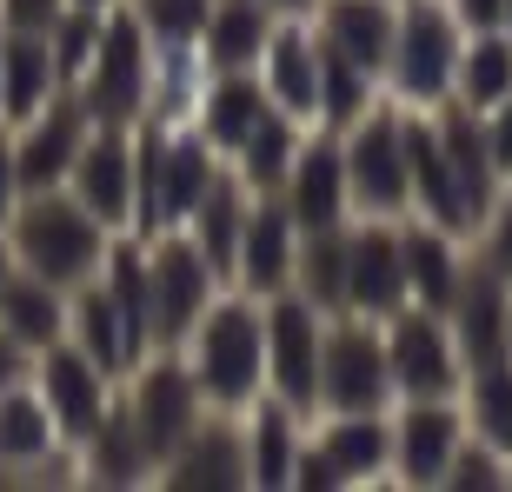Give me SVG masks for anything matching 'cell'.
I'll list each match as a JSON object with an SVG mask.
<instances>
[{
  "label": "cell",
  "instance_id": "obj_1",
  "mask_svg": "<svg viewBox=\"0 0 512 492\" xmlns=\"http://www.w3.org/2000/svg\"><path fill=\"white\" fill-rule=\"evenodd\" d=\"M187 360L193 386L213 413H247L253 399L266 393V320L260 300L240 286H220L207 300V313L187 326V340L173 346Z\"/></svg>",
  "mask_w": 512,
  "mask_h": 492
},
{
  "label": "cell",
  "instance_id": "obj_2",
  "mask_svg": "<svg viewBox=\"0 0 512 492\" xmlns=\"http://www.w3.org/2000/svg\"><path fill=\"white\" fill-rule=\"evenodd\" d=\"M0 233L14 246L20 273H34V280L60 286V293H74L80 280H94L100 260H107V240H114L67 187L20 193L14 207H7V220H0Z\"/></svg>",
  "mask_w": 512,
  "mask_h": 492
},
{
  "label": "cell",
  "instance_id": "obj_3",
  "mask_svg": "<svg viewBox=\"0 0 512 492\" xmlns=\"http://www.w3.org/2000/svg\"><path fill=\"white\" fill-rule=\"evenodd\" d=\"M220 153L200 140L193 127H153V120H133V240H153V233H180L187 213L200 207Z\"/></svg>",
  "mask_w": 512,
  "mask_h": 492
},
{
  "label": "cell",
  "instance_id": "obj_4",
  "mask_svg": "<svg viewBox=\"0 0 512 492\" xmlns=\"http://www.w3.org/2000/svg\"><path fill=\"white\" fill-rule=\"evenodd\" d=\"M459 40L466 27L453 20L446 0H399L393 14V47H386V100L399 107H439L453 94V60H459Z\"/></svg>",
  "mask_w": 512,
  "mask_h": 492
},
{
  "label": "cell",
  "instance_id": "obj_5",
  "mask_svg": "<svg viewBox=\"0 0 512 492\" xmlns=\"http://www.w3.org/2000/svg\"><path fill=\"white\" fill-rule=\"evenodd\" d=\"M340 167H346V200L353 220H406V153H399V100H373L353 127H340Z\"/></svg>",
  "mask_w": 512,
  "mask_h": 492
},
{
  "label": "cell",
  "instance_id": "obj_6",
  "mask_svg": "<svg viewBox=\"0 0 512 492\" xmlns=\"http://www.w3.org/2000/svg\"><path fill=\"white\" fill-rule=\"evenodd\" d=\"M266 320V393L286 413H300L306 426L320 419V340H326V313L313 300H300L293 286L260 300Z\"/></svg>",
  "mask_w": 512,
  "mask_h": 492
},
{
  "label": "cell",
  "instance_id": "obj_7",
  "mask_svg": "<svg viewBox=\"0 0 512 492\" xmlns=\"http://www.w3.org/2000/svg\"><path fill=\"white\" fill-rule=\"evenodd\" d=\"M320 413H393V373H386L380 320H366V313H326Z\"/></svg>",
  "mask_w": 512,
  "mask_h": 492
},
{
  "label": "cell",
  "instance_id": "obj_8",
  "mask_svg": "<svg viewBox=\"0 0 512 492\" xmlns=\"http://www.w3.org/2000/svg\"><path fill=\"white\" fill-rule=\"evenodd\" d=\"M147 74H153V47H147V34H140V20H133L127 7H107L100 47H94V60H87V74L74 80L87 120H100V127H133V120L147 114Z\"/></svg>",
  "mask_w": 512,
  "mask_h": 492
},
{
  "label": "cell",
  "instance_id": "obj_9",
  "mask_svg": "<svg viewBox=\"0 0 512 492\" xmlns=\"http://www.w3.org/2000/svg\"><path fill=\"white\" fill-rule=\"evenodd\" d=\"M120 406H127L133 433L147 439L153 466L180 446V439L200 426V413H207V399H200V386H193L187 360L173 353V346H153L147 360L133 366L127 379H120Z\"/></svg>",
  "mask_w": 512,
  "mask_h": 492
},
{
  "label": "cell",
  "instance_id": "obj_10",
  "mask_svg": "<svg viewBox=\"0 0 512 492\" xmlns=\"http://www.w3.org/2000/svg\"><path fill=\"white\" fill-rule=\"evenodd\" d=\"M386 340V373H393V399H459V346L446 333V313H426V306H399L380 320Z\"/></svg>",
  "mask_w": 512,
  "mask_h": 492
},
{
  "label": "cell",
  "instance_id": "obj_11",
  "mask_svg": "<svg viewBox=\"0 0 512 492\" xmlns=\"http://www.w3.org/2000/svg\"><path fill=\"white\" fill-rule=\"evenodd\" d=\"M147 246V306H153V346H180L187 326L207 313V300L220 293V273L207 266V253L187 233H153Z\"/></svg>",
  "mask_w": 512,
  "mask_h": 492
},
{
  "label": "cell",
  "instance_id": "obj_12",
  "mask_svg": "<svg viewBox=\"0 0 512 492\" xmlns=\"http://www.w3.org/2000/svg\"><path fill=\"white\" fill-rule=\"evenodd\" d=\"M386 419H393V459H386V473L413 492H439L453 453L466 446L459 399H393Z\"/></svg>",
  "mask_w": 512,
  "mask_h": 492
},
{
  "label": "cell",
  "instance_id": "obj_13",
  "mask_svg": "<svg viewBox=\"0 0 512 492\" xmlns=\"http://www.w3.org/2000/svg\"><path fill=\"white\" fill-rule=\"evenodd\" d=\"M27 386L40 393V406H47V419H54L60 446H80V439L100 426L107 399H114V379L100 373L74 340L40 346V353H34V379H27Z\"/></svg>",
  "mask_w": 512,
  "mask_h": 492
},
{
  "label": "cell",
  "instance_id": "obj_14",
  "mask_svg": "<svg viewBox=\"0 0 512 492\" xmlns=\"http://www.w3.org/2000/svg\"><path fill=\"white\" fill-rule=\"evenodd\" d=\"M147 486L167 492H240L247 486V446H240V413H200L180 446H173L160 466H153Z\"/></svg>",
  "mask_w": 512,
  "mask_h": 492
},
{
  "label": "cell",
  "instance_id": "obj_15",
  "mask_svg": "<svg viewBox=\"0 0 512 492\" xmlns=\"http://www.w3.org/2000/svg\"><path fill=\"white\" fill-rule=\"evenodd\" d=\"M67 193L94 213L107 233H127L133 220V127H87L74 167H67Z\"/></svg>",
  "mask_w": 512,
  "mask_h": 492
},
{
  "label": "cell",
  "instance_id": "obj_16",
  "mask_svg": "<svg viewBox=\"0 0 512 492\" xmlns=\"http://www.w3.org/2000/svg\"><path fill=\"white\" fill-rule=\"evenodd\" d=\"M446 333H453L466 373L512 360V280H499L493 266L466 260V280H459L453 306H446Z\"/></svg>",
  "mask_w": 512,
  "mask_h": 492
},
{
  "label": "cell",
  "instance_id": "obj_17",
  "mask_svg": "<svg viewBox=\"0 0 512 492\" xmlns=\"http://www.w3.org/2000/svg\"><path fill=\"white\" fill-rule=\"evenodd\" d=\"M87 107H80L74 87H60L40 114H27L14 127V173H20V193H47V187H67V167H74L80 140H87Z\"/></svg>",
  "mask_w": 512,
  "mask_h": 492
},
{
  "label": "cell",
  "instance_id": "obj_18",
  "mask_svg": "<svg viewBox=\"0 0 512 492\" xmlns=\"http://www.w3.org/2000/svg\"><path fill=\"white\" fill-rule=\"evenodd\" d=\"M280 207L293 213L300 233H320V227H346L353 220V200H346V167H340V133L326 127H306L300 153L280 180Z\"/></svg>",
  "mask_w": 512,
  "mask_h": 492
},
{
  "label": "cell",
  "instance_id": "obj_19",
  "mask_svg": "<svg viewBox=\"0 0 512 492\" xmlns=\"http://www.w3.org/2000/svg\"><path fill=\"white\" fill-rule=\"evenodd\" d=\"M406 306L399 220H346V313L386 320Z\"/></svg>",
  "mask_w": 512,
  "mask_h": 492
},
{
  "label": "cell",
  "instance_id": "obj_20",
  "mask_svg": "<svg viewBox=\"0 0 512 492\" xmlns=\"http://www.w3.org/2000/svg\"><path fill=\"white\" fill-rule=\"evenodd\" d=\"M293 253H300V227H293V213L280 207V193H253L240 246H233L227 286H240L253 300H273V293L293 286Z\"/></svg>",
  "mask_w": 512,
  "mask_h": 492
},
{
  "label": "cell",
  "instance_id": "obj_21",
  "mask_svg": "<svg viewBox=\"0 0 512 492\" xmlns=\"http://www.w3.org/2000/svg\"><path fill=\"white\" fill-rule=\"evenodd\" d=\"M253 74H260L266 100H273L280 114H293V120L313 127V114H320V40H313V20L306 14L273 20V34H266Z\"/></svg>",
  "mask_w": 512,
  "mask_h": 492
},
{
  "label": "cell",
  "instance_id": "obj_22",
  "mask_svg": "<svg viewBox=\"0 0 512 492\" xmlns=\"http://www.w3.org/2000/svg\"><path fill=\"white\" fill-rule=\"evenodd\" d=\"M67 340H74L80 353L100 366V373L114 379V386H120V379H127L140 360H147V346L133 340L127 313H120L114 293L100 286V273H94V280H80L74 293H67Z\"/></svg>",
  "mask_w": 512,
  "mask_h": 492
},
{
  "label": "cell",
  "instance_id": "obj_23",
  "mask_svg": "<svg viewBox=\"0 0 512 492\" xmlns=\"http://www.w3.org/2000/svg\"><path fill=\"white\" fill-rule=\"evenodd\" d=\"M399 260H406V300L426 306V313H446L473 253H466V240H453L446 227L406 213V220H399Z\"/></svg>",
  "mask_w": 512,
  "mask_h": 492
},
{
  "label": "cell",
  "instance_id": "obj_24",
  "mask_svg": "<svg viewBox=\"0 0 512 492\" xmlns=\"http://www.w3.org/2000/svg\"><path fill=\"white\" fill-rule=\"evenodd\" d=\"M393 14L399 0H313V34L326 54L353 60L360 74H386V47H393Z\"/></svg>",
  "mask_w": 512,
  "mask_h": 492
},
{
  "label": "cell",
  "instance_id": "obj_25",
  "mask_svg": "<svg viewBox=\"0 0 512 492\" xmlns=\"http://www.w3.org/2000/svg\"><path fill=\"white\" fill-rule=\"evenodd\" d=\"M313 453L333 466L340 486H373L386 479V459H393V419L386 413H320L313 426Z\"/></svg>",
  "mask_w": 512,
  "mask_h": 492
},
{
  "label": "cell",
  "instance_id": "obj_26",
  "mask_svg": "<svg viewBox=\"0 0 512 492\" xmlns=\"http://www.w3.org/2000/svg\"><path fill=\"white\" fill-rule=\"evenodd\" d=\"M74 459H80V486L120 492V486H147L153 479V453H147V439L133 433L127 406H120V386H114V399H107L100 426L74 446Z\"/></svg>",
  "mask_w": 512,
  "mask_h": 492
},
{
  "label": "cell",
  "instance_id": "obj_27",
  "mask_svg": "<svg viewBox=\"0 0 512 492\" xmlns=\"http://www.w3.org/2000/svg\"><path fill=\"white\" fill-rule=\"evenodd\" d=\"M300 439H306V419L286 413L273 393H260L240 413V446H247V486L260 492H286L293 486V459H300Z\"/></svg>",
  "mask_w": 512,
  "mask_h": 492
},
{
  "label": "cell",
  "instance_id": "obj_28",
  "mask_svg": "<svg viewBox=\"0 0 512 492\" xmlns=\"http://www.w3.org/2000/svg\"><path fill=\"white\" fill-rule=\"evenodd\" d=\"M266 107H273V100H266V87H260L253 67H240V74H207V94H200V107H193V133L227 160V153L253 133V120H260Z\"/></svg>",
  "mask_w": 512,
  "mask_h": 492
},
{
  "label": "cell",
  "instance_id": "obj_29",
  "mask_svg": "<svg viewBox=\"0 0 512 492\" xmlns=\"http://www.w3.org/2000/svg\"><path fill=\"white\" fill-rule=\"evenodd\" d=\"M273 20H280L273 0H213L207 27H200V54H207V67L213 74H240V67H253L260 47H266V34H273Z\"/></svg>",
  "mask_w": 512,
  "mask_h": 492
},
{
  "label": "cell",
  "instance_id": "obj_30",
  "mask_svg": "<svg viewBox=\"0 0 512 492\" xmlns=\"http://www.w3.org/2000/svg\"><path fill=\"white\" fill-rule=\"evenodd\" d=\"M54 94H60V74H54V54H47V34H7L0 40V120L20 127V120L40 114Z\"/></svg>",
  "mask_w": 512,
  "mask_h": 492
},
{
  "label": "cell",
  "instance_id": "obj_31",
  "mask_svg": "<svg viewBox=\"0 0 512 492\" xmlns=\"http://www.w3.org/2000/svg\"><path fill=\"white\" fill-rule=\"evenodd\" d=\"M207 54L200 40L193 47H153V74H147V114L153 127H193V107L207 94Z\"/></svg>",
  "mask_w": 512,
  "mask_h": 492
},
{
  "label": "cell",
  "instance_id": "obj_32",
  "mask_svg": "<svg viewBox=\"0 0 512 492\" xmlns=\"http://www.w3.org/2000/svg\"><path fill=\"white\" fill-rule=\"evenodd\" d=\"M300 140H306V120L266 107V114L253 120V133L227 153V167L240 173V187H247V193H280V180H286V167H293Z\"/></svg>",
  "mask_w": 512,
  "mask_h": 492
},
{
  "label": "cell",
  "instance_id": "obj_33",
  "mask_svg": "<svg viewBox=\"0 0 512 492\" xmlns=\"http://www.w3.org/2000/svg\"><path fill=\"white\" fill-rule=\"evenodd\" d=\"M506 94H512V34H506V27H479V34L459 40L453 94H446V100L486 114V107H499Z\"/></svg>",
  "mask_w": 512,
  "mask_h": 492
},
{
  "label": "cell",
  "instance_id": "obj_34",
  "mask_svg": "<svg viewBox=\"0 0 512 492\" xmlns=\"http://www.w3.org/2000/svg\"><path fill=\"white\" fill-rule=\"evenodd\" d=\"M459 419H466V439L493 446L499 459H512V360L473 366L459 379Z\"/></svg>",
  "mask_w": 512,
  "mask_h": 492
},
{
  "label": "cell",
  "instance_id": "obj_35",
  "mask_svg": "<svg viewBox=\"0 0 512 492\" xmlns=\"http://www.w3.org/2000/svg\"><path fill=\"white\" fill-rule=\"evenodd\" d=\"M0 326H7L20 346H34V353L54 346V340H67V293L14 266L7 286H0Z\"/></svg>",
  "mask_w": 512,
  "mask_h": 492
},
{
  "label": "cell",
  "instance_id": "obj_36",
  "mask_svg": "<svg viewBox=\"0 0 512 492\" xmlns=\"http://www.w3.org/2000/svg\"><path fill=\"white\" fill-rule=\"evenodd\" d=\"M293 293L313 300L320 313H346V227L300 233V253H293Z\"/></svg>",
  "mask_w": 512,
  "mask_h": 492
},
{
  "label": "cell",
  "instance_id": "obj_37",
  "mask_svg": "<svg viewBox=\"0 0 512 492\" xmlns=\"http://www.w3.org/2000/svg\"><path fill=\"white\" fill-rule=\"evenodd\" d=\"M313 40H320V34H313ZM380 94H386V87L373 74H360L353 60H340V54H326V47H320V114H313V127H326V133L353 127Z\"/></svg>",
  "mask_w": 512,
  "mask_h": 492
},
{
  "label": "cell",
  "instance_id": "obj_38",
  "mask_svg": "<svg viewBox=\"0 0 512 492\" xmlns=\"http://www.w3.org/2000/svg\"><path fill=\"white\" fill-rule=\"evenodd\" d=\"M133 20H140V34L147 47H193L200 27H207V7L213 0H120Z\"/></svg>",
  "mask_w": 512,
  "mask_h": 492
},
{
  "label": "cell",
  "instance_id": "obj_39",
  "mask_svg": "<svg viewBox=\"0 0 512 492\" xmlns=\"http://www.w3.org/2000/svg\"><path fill=\"white\" fill-rule=\"evenodd\" d=\"M100 20L107 14H94V7H60V20L47 27V54H54L60 87H74V80L87 74V60H94V47H100Z\"/></svg>",
  "mask_w": 512,
  "mask_h": 492
},
{
  "label": "cell",
  "instance_id": "obj_40",
  "mask_svg": "<svg viewBox=\"0 0 512 492\" xmlns=\"http://www.w3.org/2000/svg\"><path fill=\"white\" fill-rule=\"evenodd\" d=\"M466 253H473L479 266H493L499 280H512V180H499V193L486 200V213H479Z\"/></svg>",
  "mask_w": 512,
  "mask_h": 492
},
{
  "label": "cell",
  "instance_id": "obj_41",
  "mask_svg": "<svg viewBox=\"0 0 512 492\" xmlns=\"http://www.w3.org/2000/svg\"><path fill=\"white\" fill-rule=\"evenodd\" d=\"M446 492H506V459L493 446L466 439L453 453V466H446Z\"/></svg>",
  "mask_w": 512,
  "mask_h": 492
},
{
  "label": "cell",
  "instance_id": "obj_42",
  "mask_svg": "<svg viewBox=\"0 0 512 492\" xmlns=\"http://www.w3.org/2000/svg\"><path fill=\"white\" fill-rule=\"evenodd\" d=\"M67 0H0V27L7 34H47Z\"/></svg>",
  "mask_w": 512,
  "mask_h": 492
},
{
  "label": "cell",
  "instance_id": "obj_43",
  "mask_svg": "<svg viewBox=\"0 0 512 492\" xmlns=\"http://www.w3.org/2000/svg\"><path fill=\"white\" fill-rule=\"evenodd\" d=\"M486 147H493V167H499V180H512V94L499 100V107H486Z\"/></svg>",
  "mask_w": 512,
  "mask_h": 492
},
{
  "label": "cell",
  "instance_id": "obj_44",
  "mask_svg": "<svg viewBox=\"0 0 512 492\" xmlns=\"http://www.w3.org/2000/svg\"><path fill=\"white\" fill-rule=\"evenodd\" d=\"M34 379V346H20L7 326H0V393H14V386H27Z\"/></svg>",
  "mask_w": 512,
  "mask_h": 492
},
{
  "label": "cell",
  "instance_id": "obj_45",
  "mask_svg": "<svg viewBox=\"0 0 512 492\" xmlns=\"http://www.w3.org/2000/svg\"><path fill=\"white\" fill-rule=\"evenodd\" d=\"M20 200V173H14V127L0 120V220H7V207Z\"/></svg>",
  "mask_w": 512,
  "mask_h": 492
},
{
  "label": "cell",
  "instance_id": "obj_46",
  "mask_svg": "<svg viewBox=\"0 0 512 492\" xmlns=\"http://www.w3.org/2000/svg\"><path fill=\"white\" fill-rule=\"evenodd\" d=\"M446 7H453V20L466 34H479V27H499V7L506 0H446Z\"/></svg>",
  "mask_w": 512,
  "mask_h": 492
},
{
  "label": "cell",
  "instance_id": "obj_47",
  "mask_svg": "<svg viewBox=\"0 0 512 492\" xmlns=\"http://www.w3.org/2000/svg\"><path fill=\"white\" fill-rule=\"evenodd\" d=\"M7 273H14V246H7V233H0V286H7Z\"/></svg>",
  "mask_w": 512,
  "mask_h": 492
},
{
  "label": "cell",
  "instance_id": "obj_48",
  "mask_svg": "<svg viewBox=\"0 0 512 492\" xmlns=\"http://www.w3.org/2000/svg\"><path fill=\"white\" fill-rule=\"evenodd\" d=\"M280 14H313V0H273Z\"/></svg>",
  "mask_w": 512,
  "mask_h": 492
},
{
  "label": "cell",
  "instance_id": "obj_49",
  "mask_svg": "<svg viewBox=\"0 0 512 492\" xmlns=\"http://www.w3.org/2000/svg\"><path fill=\"white\" fill-rule=\"evenodd\" d=\"M67 7H94V14H107V7H120V0H67Z\"/></svg>",
  "mask_w": 512,
  "mask_h": 492
},
{
  "label": "cell",
  "instance_id": "obj_50",
  "mask_svg": "<svg viewBox=\"0 0 512 492\" xmlns=\"http://www.w3.org/2000/svg\"><path fill=\"white\" fill-rule=\"evenodd\" d=\"M499 27H506V34H512V0H506V7H499Z\"/></svg>",
  "mask_w": 512,
  "mask_h": 492
},
{
  "label": "cell",
  "instance_id": "obj_51",
  "mask_svg": "<svg viewBox=\"0 0 512 492\" xmlns=\"http://www.w3.org/2000/svg\"><path fill=\"white\" fill-rule=\"evenodd\" d=\"M506 486H512V459H506Z\"/></svg>",
  "mask_w": 512,
  "mask_h": 492
},
{
  "label": "cell",
  "instance_id": "obj_52",
  "mask_svg": "<svg viewBox=\"0 0 512 492\" xmlns=\"http://www.w3.org/2000/svg\"><path fill=\"white\" fill-rule=\"evenodd\" d=\"M0 40H7V27H0Z\"/></svg>",
  "mask_w": 512,
  "mask_h": 492
}]
</instances>
